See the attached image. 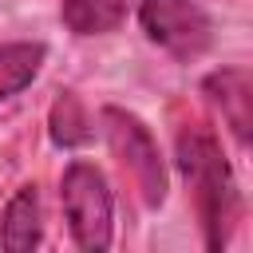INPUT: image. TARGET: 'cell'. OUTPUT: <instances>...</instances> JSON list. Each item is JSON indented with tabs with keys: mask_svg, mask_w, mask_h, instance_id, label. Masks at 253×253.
Segmentation results:
<instances>
[{
	"mask_svg": "<svg viewBox=\"0 0 253 253\" xmlns=\"http://www.w3.org/2000/svg\"><path fill=\"white\" fill-rule=\"evenodd\" d=\"M178 170L194 194L198 221L206 233V249H225L229 233L241 213V194L233 182V170L221 154V142L206 126H182L178 130Z\"/></svg>",
	"mask_w": 253,
	"mask_h": 253,
	"instance_id": "cell-1",
	"label": "cell"
},
{
	"mask_svg": "<svg viewBox=\"0 0 253 253\" xmlns=\"http://www.w3.org/2000/svg\"><path fill=\"white\" fill-rule=\"evenodd\" d=\"M63 217L71 229V241L87 253H103L115 241V198L107 186V174L95 162L75 158L59 178Z\"/></svg>",
	"mask_w": 253,
	"mask_h": 253,
	"instance_id": "cell-2",
	"label": "cell"
},
{
	"mask_svg": "<svg viewBox=\"0 0 253 253\" xmlns=\"http://www.w3.org/2000/svg\"><path fill=\"white\" fill-rule=\"evenodd\" d=\"M99 123H103V134H107L115 158L134 178L142 202L150 210H158L166 202V166H162V154H158V142H154L150 126L138 115L123 111V107H103Z\"/></svg>",
	"mask_w": 253,
	"mask_h": 253,
	"instance_id": "cell-3",
	"label": "cell"
},
{
	"mask_svg": "<svg viewBox=\"0 0 253 253\" xmlns=\"http://www.w3.org/2000/svg\"><path fill=\"white\" fill-rule=\"evenodd\" d=\"M138 24L154 47L178 63H194L213 43V24L198 0H138Z\"/></svg>",
	"mask_w": 253,
	"mask_h": 253,
	"instance_id": "cell-4",
	"label": "cell"
},
{
	"mask_svg": "<svg viewBox=\"0 0 253 253\" xmlns=\"http://www.w3.org/2000/svg\"><path fill=\"white\" fill-rule=\"evenodd\" d=\"M202 91L221 111V119L229 123L233 138L245 146L249 142V126H253V83H249V71L245 67H221L202 83Z\"/></svg>",
	"mask_w": 253,
	"mask_h": 253,
	"instance_id": "cell-5",
	"label": "cell"
},
{
	"mask_svg": "<svg viewBox=\"0 0 253 253\" xmlns=\"http://www.w3.org/2000/svg\"><path fill=\"white\" fill-rule=\"evenodd\" d=\"M43 237V213H40V190L36 186H20L8 206H4V221H0V245L8 253H28L36 249Z\"/></svg>",
	"mask_w": 253,
	"mask_h": 253,
	"instance_id": "cell-6",
	"label": "cell"
},
{
	"mask_svg": "<svg viewBox=\"0 0 253 253\" xmlns=\"http://www.w3.org/2000/svg\"><path fill=\"white\" fill-rule=\"evenodd\" d=\"M130 0H63L59 16L75 36H107L126 20Z\"/></svg>",
	"mask_w": 253,
	"mask_h": 253,
	"instance_id": "cell-7",
	"label": "cell"
},
{
	"mask_svg": "<svg viewBox=\"0 0 253 253\" xmlns=\"http://www.w3.org/2000/svg\"><path fill=\"white\" fill-rule=\"evenodd\" d=\"M47 47L43 43H0V103L20 95L43 67Z\"/></svg>",
	"mask_w": 253,
	"mask_h": 253,
	"instance_id": "cell-8",
	"label": "cell"
},
{
	"mask_svg": "<svg viewBox=\"0 0 253 253\" xmlns=\"http://www.w3.org/2000/svg\"><path fill=\"white\" fill-rule=\"evenodd\" d=\"M47 134H51V142L63 146V150H75V146H87V142H91V134H95V130H91V119H87L83 103H79L71 91H63V95L51 103Z\"/></svg>",
	"mask_w": 253,
	"mask_h": 253,
	"instance_id": "cell-9",
	"label": "cell"
}]
</instances>
